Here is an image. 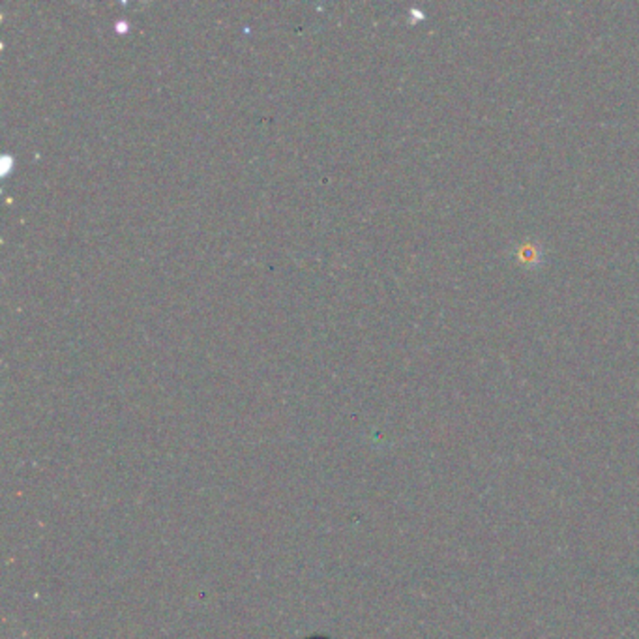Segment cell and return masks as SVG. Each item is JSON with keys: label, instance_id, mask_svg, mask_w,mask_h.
Segmentation results:
<instances>
[{"label": "cell", "instance_id": "6da1fadb", "mask_svg": "<svg viewBox=\"0 0 639 639\" xmlns=\"http://www.w3.org/2000/svg\"><path fill=\"white\" fill-rule=\"evenodd\" d=\"M516 257H518V261L523 263V265H533V266H536V265L544 259V252H542V248H540L538 244L527 242V244H521V246L518 248Z\"/></svg>", "mask_w": 639, "mask_h": 639}]
</instances>
